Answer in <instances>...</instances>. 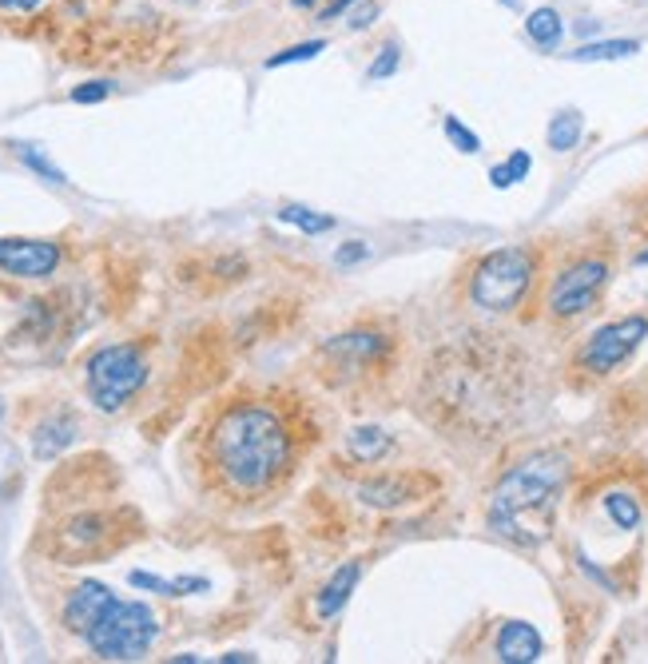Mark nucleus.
Masks as SVG:
<instances>
[{
  "label": "nucleus",
  "mask_w": 648,
  "mask_h": 664,
  "mask_svg": "<svg viewBox=\"0 0 648 664\" xmlns=\"http://www.w3.org/2000/svg\"><path fill=\"white\" fill-rule=\"evenodd\" d=\"M199 466L211 494L247 505L271 498L295 470V430L263 398H235L199 430Z\"/></svg>",
  "instance_id": "nucleus-1"
},
{
  "label": "nucleus",
  "mask_w": 648,
  "mask_h": 664,
  "mask_svg": "<svg viewBox=\"0 0 648 664\" xmlns=\"http://www.w3.org/2000/svg\"><path fill=\"white\" fill-rule=\"evenodd\" d=\"M565 478H569V462L557 450H541L517 462L493 490L489 529L513 545H541L549 537Z\"/></svg>",
  "instance_id": "nucleus-2"
},
{
  "label": "nucleus",
  "mask_w": 648,
  "mask_h": 664,
  "mask_svg": "<svg viewBox=\"0 0 648 664\" xmlns=\"http://www.w3.org/2000/svg\"><path fill=\"white\" fill-rule=\"evenodd\" d=\"M84 382H88V398L100 410H120L124 402H132L144 382H148V358L136 342H112L100 346L88 362H84Z\"/></svg>",
  "instance_id": "nucleus-3"
},
{
  "label": "nucleus",
  "mask_w": 648,
  "mask_h": 664,
  "mask_svg": "<svg viewBox=\"0 0 648 664\" xmlns=\"http://www.w3.org/2000/svg\"><path fill=\"white\" fill-rule=\"evenodd\" d=\"M160 637V621L144 601H120L92 625L84 645L100 661H140Z\"/></svg>",
  "instance_id": "nucleus-4"
},
{
  "label": "nucleus",
  "mask_w": 648,
  "mask_h": 664,
  "mask_svg": "<svg viewBox=\"0 0 648 664\" xmlns=\"http://www.w3.org/2000/svg\"><path fill=\"white\" fill-rule=\"evenodd\" d=\"M529 283H533V255L525 247H501L474 267L470 299L489 315H505L525 299Z\"/></svg>",
  "instance_id": "nucleus-5"
},
{
  "label": "nucleus",
  "mask_w": 648,
  "mask_h": 664,
  "mask_svg": "<svg viewBox=\"0 0 648 664\" xmlns=\"http://www.w3.org/2000/svg\"><path fill=\"white\" fill-rule=\"evenodd\" d=\"M605 283H609V263L605 259H577V263H569L553 279V287H549V311L557 319H577V315H585L601 299Z\"/></svg>",
  "instance_id": "nucleus-6"
},
{
  "label": "nucleus",
  "mask_w": 648,
  "mask_h": 664,
  "mask_svg": "<svg viewBox=\"0 0 648 664\" xmlns=\"http://www.w3.org/2000/svg\"><path fill=\"white\" fill-rule=\"evenodd\" d=\"M648 338V319L645 315H629L617 323H605L589 334L585 350H581V366L593 374H613L621 362L633 358V350Z\"/></svg>",
  "instance_id": "nucleus-7"
},
{
  "label": "nucleus",
  "mask_w": 648,
  "mask_h": 664,
  "mask_svg": "<svg viewBox=\"0 0 648 664\" xmlns=\"http://www.w3.org/2000/svg\"><path fill=\"white\" fill-rule=\"evenodd\" d=\"M60 267V243L52 239H0V271L12 279H48Z\"/></svg>",
  "instance_id": "nucleus-8"
},
{
  "label": "nucleus",
  "mask_w": 648,
  "mask_h": 664,
  "mask_svg": "<svg viewBox=\"0 0 648 664\" xmlns=\"http://www.w3.org/2000/svg\"><path fill=\"white\" fill-rule=\"evenodd\" d=\"M112 605H116V593H112L108 585H100V581H80V585L68 593V601H64V629L76 633V637H88L92 625H96Z\"/></svg>",
  "instance_id": "nucleus-9"
},
{
  "label": "nucleus",
  "mask_w": 648,
  "mask_h": 664,
  "mask_svg": "<svg viewBox=\"0 0 648 664\" xmlns=\"http://www.w3.org/2000/svg\"><path fill=\"white\" fill-rule=\"evenodd\" d=\"M76 434H80L76 414H72V410H60V414L44 418V422L32 430V454H36L40 462H52V458H60V454L76 442Z\"/></svg>",
  "instance_id": "nucleus-10"
},
{
  "label": "nucleus",
  "mask_w": 648,
  "mask_h": 664,
  "mask_svg": "<svg viewBox=\"0 0 648 664\" xmlns=\"http://www.w3.org/2000/svg\"><path fill=\"white\" fill-rule=\"evenodd\" d=\"M541 653H545V641H541V633L533 625H525V621H505L501 625V633H497V661L533 664L541 661Z\"/></svg>",
  "instance_id": "nucleus-11"
},
{
  "label": "nucleus",
  "mask_w": 648,
  "mask_h": 664,
  "mask_svg": "<svg viewBox=\"0 0 648 664\" xmlns=\"http://www.w3.org/2000/svg\"><path fill=\"white\" fill-rule=\"evenodd\" d=\"M358 581H362V565L358 561H350V565H342L330 581L323 585V593L315 597V613H319V621H334L346 605H350V597H354V589H358Z\"/></svg>",
  "instance_id": "nucleus-12"
},
{
  "label": "nucleus",
  "mask_w": 648,
  "mask_h": 664,
  "mask_svg": "<svg viewBox=\"0 0 648 664\" xmlns=\"http://www.w3.org/2000/svg\"><path fill=\"white\" fill-rule=\"evenodd\" d=\"M128 581H132L136 589H148V593H160V597H191V593H207V589H211L207 577H175V581H167V577L144 573V569H132Z\"/></svg>",
  "instance_id": "nucleus-13"
},
{
  "label": "nucleus",
  "mask_w": 648,
  "mask_h": 664,
  "mask_svg": "<svg viewBox=\"0 0 648 664\" xmlns=\"http://www.w3.org/2000/svg\"><path fill=\"white\" fill-rule=\"evenodd\" d=\"M525 36H529L541 52H553V48L561 44V36H565V20H561V12L549 8V4L533 8V12L525 16Z\"/></svg>",
  "instance_id": "nucleus-14"
},
{
  "label": "nucleus",
  "mask_w": 648,
  "mask_h": 664,
  "mask_svg": "<svg viewBox=\"0 0 648 664\" xmlns=\"http://www.w3.org/2000/svg\"><path fill=\"white\" fill-rule=\"evenodd\" d=\"M390 446H394V438H390L382 426H358V430L346 438V450H350L354 462H378V458L390 454Z\"/></svg>",
  "instance_id": "nucleus-15"
},
{
  "label": "nucleus",
  "mask_w": 648,
  "mask_h": 664,
  "mask_svg": "<svg viewBox=\"0 0 648 664\" xmlns=\"http://www.w3.org/2000/svg\"><path fill=\"white\" fill-rule=\"evenodd\" d=\"M581 132H585V116L577 112V108H565V112H557L553 120H549V148L553 152H573L577 144H581Z\"/></svg>",
  "instance_id": "nucleus-16"
},
{
  "label": "nucleus",
  "mask_w": 648,
  "mask_h": 664,
  "mask_svg": "<svg viewBox=\"0 0 648 664\" xmlns=\"http://www.w3.org/2000/svg\"><path fill=\"white\" fill-rule=\"evenodd\" d=\"M637 52H641V40H593V44H581L577 52H569V60L601 64V60H625V56H637Z\"/></svg>",
  "instance_id": "nucleus-17"
},
{
  "label": "nucleus",
  "mask_w": 648,
  "mask_h": 664,
  "mask_svg": "<svg viewBox=\"0 0 648 664\" xmlns=\"http://www.w3.org/2000/svg\"><path fill=\"white\" fill-rule=\"evenodd\" d=\"M358 498L366 501L370 509H398L410 501V486L402 478H382V482H366L358 486Z\"/></svg>",
  "instance_id": "nucleus-18"
},
{
  "label": "nucleus",
  "mask_w": 648,
  "mask_h": 664,
  "mask_svg": "<svg viewBox=\"0 0 648 664\" xmlns=\"http://www.w3.org/2000/svg\"><path fill=\"white\" fill-rule=\"evenodd\" d=\"M605 513H609V521L617 529H637L641 525V505H637L633 494H621V490L605 494Z\"/></svg>",
  "instance_id": "nucleus-19"
},
{
  "label": "nucleus",
  "mask_w": 648,
  "mask_h": 664,
  "mask_svg": "<svg viewBox=\"0 0 648 664\" xmlns=\"http://www.w3.org/2000/svg\"><path fill=\"white\" fill-rule=\"evenodd\" d=\"M529 171H533V156H529V152H513V156H509L505 164H493V167H489V183L505 191V187L521 183V179H525Z\"/></svg>",
  "instance_id": "nucleus-20"
},
{
  "label": "nucleus",
  "mask_w": 648,
  "mask_h": 664,
  "mask_svg": "<svg viewBox=\"0 0 648 664\" xmlns=\"http://www.w3.org/2000/svg\"><path fill=\"white\" fill-rule=\"evenodd\" d=\"M398 68H402V48H398L394 40H386V44L378 48V56L370 60V68H366V80H370V84H378V80H390V76H398Z\"/></svg>",
  "instance_id": "nucleus-21"
},
{
  "label": "nucleus",
  "mask_w": 648,
  "mask_h": 664,
  "mask_svg": "<svg viewBox=\"0 0 648 664\" xmlns=\"http://www.w3.org/2000/svg\"><path fill=\"white\" fill-rule=\"evenodd\" d=\"M279 219L283 223H291V227H299V231H307V235H323L334 227V219L330 215H315L311 207H283L279 211Z\"/></svg>",
  "instance_id": "nucleus-22"
},
{
  "label": "nucleus",
  "mask_w": 648,
  "mask_h": 664,
  "mask_svg": "<svg viewBox=\"0 0 648 664\" xmlns=\"http://www.w3.org/2000/svg\"><path fill=\"white\" fill-rule=\"evenodd\" d=\"M12 152L20 156V164H28L32 171H36V175H44L48 183H68V175H64V171H60L56 164H52V160H48L44 152H36L32 144H12Z\"/></svg>",
  "instance_id": "nucleus-23"
},
{
  "label": "nucleus",
  "mask_w": 648,
  "mask_h": 664,
  "mask_svg": "<svg viewBox=\"0 0 648 664\" xmlns=\"http://www.w3.org/2000/svg\"><path fill=\"white\" fill-rule=\"evenodd\" d=\"M446 140H450L458 152H466V156H478V152H482V136H478L474 128H466L458 116H446Z\"/></svg>",
  "instance_id": "nucleus-24"
},
{
  "label": "nucleus",
  "mask_w": 648,
  "mask_h": 664,
  "mask_svg": "<svg viewBox=\"0 0 648 664\" xmlns=\"http://www.w3.org/2000/svg\"><path fill=\"white\" fill-rule=\"evenodd\" d=\"M319 52H326V40H307V44H291L283 52H275L267 60V68H283V64H299V60H315Z\"/></svg>",
  "instance_id": "nucleus-25"
},
{
  "label": "nucleus",
  "mask_w": 648,
  "mask_h": 664,
  "mask_svg": "<svg viewBox=\"0 0 648 664\" xmlns=\"http://www.w3.org/2000/svg\"><path fill=\"white\" fill-rule=\"evenodd\" d=\"M112 96V84L108 80H88V84H76L72 88V104H100Z\"/></svg>",
  "instance_id": "nucleus-26"
},
{
  "label": "nucleus",
  "mask_w": 648,
  "mask_h": 664,
  "mask_svg": "<svg viewBox=\"0 0 648 664\" xmlns=\"http://www.w3.org/2000/svg\"><path fill=\"white\" fill-rule=\"evenodd\" d=\"M370 255V247L362 243V239H350V243H342L338 251H334V259H338V267H354V263H362Z\"/></svg>",
  "instance_id": "nucleus-27"
},
{
  "label": "nucleus",
  "mask_w": 648,
  "mask_h": 664,
  "mask_svg": "<svg viewBox=\"0 0 648 664\" xmlns=\"http://www.w3.org/2000/svg\"><path fill=\"white\" fill-rule=\"evenodd\" d=\"M354 4H358V0H330V4L323 8V20H338V16H342V12H350Z\"/></svg>",
  "instance_id": "nucleus-28"
},
{
  "label": "nucleus",
  "mask_w": 648,
  "mask_h": 664,
  "mask_svg": "<svg viewBox=\"0 0 648 664\" xmlns=\"http://www.w3.org/2000/svg\"><path fill=\"white\" fill-rule=\"evenodd\" d=\"M36 4H40V0H0L4 12H32Z\"/></svg>",
  "instance_id": "nucleus-29"
},
{
  "label": "nucleus",
  "mask_w": 648,
  "mask_h": 664,
  "mask_svg": "<svg viewBox=\"0 0 648 664\" xmlns=\"http://www.w3.org/2000/svg\"><path fill=\"white\" fill-rule=\"evenodd\" d=\"M223 664H235V661H255L251 653H227V657H219Z\"/></svg>",
  "instance_id": "nucleus-30"
},
{
  "label": "nucleus",
  "mask_w": 648,
  "mask_h": 664,
  "mask_svg": "<svg viewBox=\"0 0 648 664\" xmlns=\"http://www.w3.org/2000/svg\"><path fill=\"white\" fill-rule=\"evenodd\" d=\"M633 271H648V251H641V255L633 259ZM645 279H648V275H645Z\"/></svg>",
  "instance_id": "nucleus-31"
},
{
  "label": "nucleus",
  "mask_w": 648,
  "mask_h": 664,
  "mask_svg": "<svg viewBox=\"0 0 648 664\" xmlns=\"http://www.w3.org/2000/svg\"><path fill=\"white\" fill-rule=\"evenodd\" d=\"M291 4H295V8H315L319 0H291Z\"/></svg>",
  "instance_id": "nucleus-32"
},
{
  "label": "nucleus",
  "mask_w": 648,
  "mask_h": 664,
  "mask_svg": "<svg viewBox=\"0 0 648 664\" xmlns=\"http://www.w3.org/2000/svg\"><path fill=\"white\" fill-rule=\"evenodd\" d=\"M501 4H505V8H521V0H501Z\"/></svg>",
  "instance_id": "nucleus-33"
}]
</instances>
